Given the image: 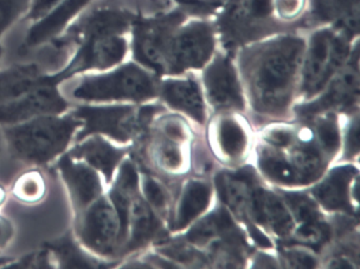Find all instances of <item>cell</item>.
<instances>
[{
  "mask_svg": "<svg viewBox=\"0 0 360 269\" xmlns=\"http://www.w3.org/2000/svg\"><path fill=\"white\" fill-rule=\"evenodd\" d=\"M304 48V39L288 31L240 49V70L257 110L276 114L286 108Z\"/></svg>",
  "mask_w": 360,
  "mask_h": 269,
  "instance_id": "6da1fadb",
  "label": "cell"
},
{
  "mask_svg": "<svg viewBox=\"0 0 360 269\" xmlns=\"http://www.w3.org/2000/svg\"><path fill=\"white\" fill-rule=\"evenodd\" d=\"M81 126V122L68 111L64 114L45 115L5 126L3 133L15 159L41 168L56 163L69 150Z\"/></svg>",
  "mask_w": 360,
  "mask_h": 269,
  "instance_id": "7a4b0ae2",
  "label": "cell"
},
{
  "mask_svg": "<svg viewBox=\"0 0 360 269\" xmlns=\"http://www.w3.org/2000/svg\"><path fill=\"white\" fill-rule=\"evenodd\" d=\"M157 93L155 77L136 62H124L105 72L79 77L70 91L72 100L84 104L143 102Z\"/></svg>",
  "mask_w": 360,
  "mask_h": 269,
  "instance_id": "3957f363",
  "label": "cell"
},
{
  "mask_svg": "<svg viewBox=\"0 0 360 269\" xmlns=\"http://www.w3.org/2000/svg\"><path fill=\"white\" fill-rule=\"evenodd\" d=\"M214 25L227 50L241 49L290 29L276 20L271 0H223Z\"/></svg>",
  "mask_w": 360,
  "mask_h": 269,
  "instance_id": "277c9868",
  "label": "cell"
},
{
  "mask_svg": "<svg viewBox=\"0 0 360 269\" xmlns=\"http://www.w3.org/2000/svg\"><path fill=\"white\" fill-rule=\"evenodd\" d=\"M353 39L330 27H318L305 43L301 62L302 91L314 96L332 81L347 62Z\"/></svg>",
  "mask_w": 360,
  "mask_h": 269,
  "instance_id": "5b68a950",
  "label": "cell"
},
{
  "mask_svg": "<svg viewBox=\"0 0 360 269\" xmlns=\"http://www.w3.org/2000/svg\"><path fill=\"white\" fill-rule=\"evenodd\" d=\"M72 232L82 246L98 258L111 261L121 254V222L107 195L73 216Z\"/></svg>",
  "mask_w": 360,
  "mask_h": 269,
  "instance_id": "8992f818",
  "label": "cell"
},
{
  "mask_svg": "<svg viewBox=\"0 0 360 269\" xmlns=\"http://www.w3.org/2000/svg\"><path fill=\"white\" fill-rule=\"evenodd\" d=\"M69 111L82 123L75 143L91 134H98L119 144H126L144 129L141 123L140 109L138 110L132 105L79 103Z\"/></svg>",
  "mask_w": 360,
  "mask_h": 269,
  "instance_id": "52a82bcc",
  "label": "cell"
},
{
  "mask_svg": "<svg viewBox=\"0 0 360 269\" xmlns=\"http://www.w3.org/2000/svg\"><path fill=\"white\" fill-rule=\"evenodd\" d=\"M182 10L155 16L134 18L130 33L134 62L147 70L165 73L166 53L174 30L186 20Z\"/></svg>",
  "mask_w": 360,
  "mask_h": 269,
  "instance_id": "ba28073f",
  "label": "cell"
},
{
  "mask_svg": "<svg viewBox=\"0 0 360 269\" xmlns=\"http://www.w3.org/2000/svg\"><path fill=\"white\" fill-rule=\"evenodd\" d=\"M127 35H109L85 39L75 46L72 55L62 68L46 73L48 81L62 85L73 77L105 72L123 64L129 53Z\"/></svg>",
  "mask_w": 360,
  "mask_h": 269,
  "instance_id": "9c48e42d",
  "label": "cell"
},
{
  "mask_svg": "<svg viewBox=\"0 0 360 269\" xmlns=\"http://www.w3.org/2000/svg\"><path fill=\"white\" fill-rule=\"evenodd\" d=\"M216 41L214 24L204 18H186L170 39L165 73L180 74L189 69L204 68L214 55Z\"/></svg>",
  "mask_w": 360,
  "mask_h": 269,
  "instance_id": "30bf717a",
  "label": "cell"
},
{
  "mask_svg": "<svg viewBox=\"0 0 360 269\" xmlns=\"http://www.w3.org/2000/svg\"><path fill=\"white\" fill-rule=\"evenodd\" d=\"M71 109V103L64 96L60 86L48 81L22 94L20 98L0 105V126L16 125L45 115L64 114Z\"/></svg>",
  "mask_w": 360,
  "mask_h": 269,
  "instance_id": "8fae6325",
  "label": "cell"
},
{
  "mask_svg": "<svg viewBox=\"0 0 360 269\" xmlns=\"http://www.w3.org/2000/svg\"><path fill=\"white\" fill-rule=\"evenodd\" d=\"M134 18V13L119 6H98L86 10L62 37L52 43H60V47H69L94 37L127 35L130 33Z\"/></svg>",
  "mask_w": 360,
  "mask_h": 269,
  "instance_id": "7c38bea8",
  "label": "cell"
},
{
  "mask_svg": "<svg viewBox=\"0 0 360 269\" xmlns=\"http://www.w3.org/2000/svg\"><path fill=\"white\" fill-rule=\"evenodd\" d=\"M56 169L68 195L73 216L106 195V184L101 174L68 153L56 159Z\"/></svg>",
  "mask_w": 360,
  "mask_h": 269,
  "instance_id": "4fadbf2b",
  "label": "cell"
},
{
  "mask_svg": "<svg viewBox=\"0 0 360 269\" xmlns=\"http://www.w3.org/2000/svg\"><path fill=\"white\" fill-rule=\"evenodd\" d=\"M94 3V0H60L44 18L31 24L22 48L27 51L56 41Z\"/></svg>",
  "mask_w": 360,
  "mask_h": 269,
  "instance_id": "5bb4252c",
  "label": "cell"
},
{
  "mask_svg": "<svg viewBox=\"0 0 360 269\" xmlns=\"http://www.w3.org/2000/svg\"><path fill=\"white\" fill-rule=\"evenodd\" d=\"M205 67L204 84L210 103L217 109L243 108L241 87L231 56L214 54Z\"/></svg>",
  "mask_w": 360,
  "mask_h": 269,
  "instance_id": "9a60e30c",
  "label": "cell"
},
{
  "mask_svg": "<svg viewBox=\"0 0 360 269\" xmlns=\"http://www.w3.org/2000/svg\"><path fill=\"white\" fill-rule=\"evenodd\" d=\"M360 0H309L299 26L330 27L353 39L359 34Z\"/></svg>",
  "mask_w": 360,
  "mask_h": 269,
  "instance_id": "2e32d148",
  "label": "cell"
},
{
  "mask_svg": "<svg viewBox=\"0 0 360 269\" xmlns=\"http://www.w3.org/2000/svg\"><path fill=\"white\" fill-rule=\"evenodd\" d=\"M359 96V49L358 41L352 47L351 53L340 70L332 79V85L326 96L317 103L300 109L303 115H313L324 109L349 107L357 102Z\"/></svg>",
  "mask_w": 360,
  "mask_h": 269,
  "instance_id": "e0dca14e",
  "label": "cell"
},
{
  "mask_svg": "<svg viewBox=\"0 0 360 269\" xmlns=\"http://www.w3.org/2000/svg\"><path fill=\"white\" fill-rule=\"evenodd\" d=\"M127 149L121 148L98 134L86 136L79 142L73 143L67 151L73 159L84 162L102 176L105 184L108 187L115 178L117 168L125 159Z\"/></svg>",
  "mask_w": 360,
  "mask_h": 269,
  "instance_id": "ac0fdd59",
  "label": "cell"
},
{
  "mask_svg": "<svg viewBox=\"0 0 360 269\" xmlns=\"http://www.w3.org/2000/svg\"><path fill=\"white\" fill-rule=\"evenodd\" d=\"M159 222L148 203L136 193L128 209L127 229L121 254L134 251L144 246L158 232Z\"/></svg>",
  "mask_w": 360,
  "mask_h": 269,
  "instance_id": "d6986e66",
  "label": "cell"
},
{
  "mask_svg": "<svg viewBox=\"0 0 360 269\" xmlns=\"http://www.w3.org/2000/svg\"><path fill=\"white\" fill-rule=\"evenodd\" d=\"M45 247L49 250L56 267L60 268H102L112 266L111 261L98 258L88 251L77 241L72 231L48 242Z\"/></svg>",
  "mask_w": 360,
  "mask_h": 269,
  "instance_id": "ffe728a7",
  "label": "cell"
},
{
  "mask_svg": "<svg viewBox=\"0 0 360 269\" xmlns=\"http://www.w3.org/2000/svg\"><path fill=\"white\" fill-rule=\"evenodd\" d=\"M250 207L258 222L269 227L280 237L290 235L294 227L292 216L273 193L255 188L250 195Z\"/></svg>",
  "mask_w": 360,
  "mask_h": 269,
  "instance_id": "44dd1931",
  "label": "cell"
},
{
  "mask_svg": "<svg viewBox=\"0 0 360 269\" xmlns=\"http://www.w3.org/2000/svg\"><path fill=\"white\" fill-rule=\"evenodd\" d=\"M37 64H18L0 70V105L11 102L45 81Z\"/></svg>",
  "mask_w": 360,
  "mask_h": 269,
  "instance_id": "7402d4cb",
  "label": "cell"
},
{
  "mask_svg": "<svg viewBox=\"0 0 360 269\" xmlns=\"http://www.w3.org/2000/svg\"><path fill=\"white\" fill-rule=\"evenodd\" d=\"M356 173L354 167L336 168L323 183L314 189V195L328 209L353 211L349 204V188Z\"/></svg>",
  "mask_w": 360,
  "mask_h": 269,
  "instance_id": "603a6c76",
  "label": "cell"
},
{
  "mask_svg": "<svg viewBox=\"0 0 360 269\" xmlns=\"http://www.w3.org/2000/svg\"><path fill=\"white\" fill-rule=\"evenodd\" d=\"M162 93L170 106L188 113L201 123L204 121L205 111L201 92L193 79H168L162 86Z\"/></svg>",
  "mask_w": 360,
  "mask_h": 269,
  "instance_id": "cb8c5ba5",
  "label": "cell"
},
{
  "mask_svg": "<svg viewBox=\"0 0 360 269\" xmlns=\"http://www.w3.org/2000/svg\"><path fill=\"white\" fill-rule=\"evenodd\" d=\"M217 237H223L227 243L235 245H239L242 242L241 233L233 224L229 214L223 209L218 210L204 218L187 235L189 241L201 245Z\"/></svg>",
  "mask_w": 360,
  "mask_h": 269,
  "instance_id": "d4e9b609",
  "label": "cell"
},
{
  "mask_svg": "<svg viewBox=\"0 0 360 269\" xmlns=\"http://www.w3.org/2000/svg\"><path fill=\"white\" fill-rule=\"evenodd\" d=\"M250 178L252 176L250 173L233 176L223 172L216 178L217 187L222 201L241 216H243L246 208L250 206V189L248 188V184Z\"/></svg>",
  "mask_w": 360,
  "mask_h": 269,
  "instance_id": "484cf974",
  "label": "cell"
},
{
  "mask_svg": "<svg viewBox=\"0 0 360 269\" xmlns=\"http://www.w3.org/2000/svg\"><path fill=\"white\" fill-rule=\"evenodd\" d=\"M48 184L39 167H32L18 176L11 187V195L25 205H37L45 199Z\"/></svg>",
  "mask_w": 360,
  "mask_h": 269,
  "instance_id": "4316f807",
  "label": "cell"
},
{
  "mask_svg": "<svg viewBox=\"0 0 360 269\" xmlns=\"http://www.w3.org/2000/svg\"><path fill=\"white\" fill-rule=\"evenodd\" d=\"M210 199V185L202 182H191L185 188L179 206L176 228L187 226L207 208Z\"/></svg>",
  "mask_w": 360,
  "mask_h": 269,
  "instance_id": "83f0119b",
  "label": "cell"
},
{
  "mask_svg": "<svg viewBox=\"0 0 360 269\" xmlns=\"http://www.w3.org/2000/svg\"><path fill=\"white\" fill-rule=\"evenodd\" d=\"M218 138L221 148L229 157H240L245 148V134L233 119H226L221 122L219 125Z\"/></svg>",
  "mask_w": 360,
  "mask_h": 269,
  "instance_id": "f1b7e54d",
  "label": "cell"
},
{
  "mask_svg": "<svg viewBox=\"0 0 360 269\" xmlns=\"http://www.w3.org/2000/svg\"><path fill=\"white\" fill-rule=\"evenodd\" d=\"M261 169L269 178L283 184H300L296 170L285 159L269 153H263L259 159Z\"/></svg>",
  "mask_w": 360,
  "mask_h": 269,
  "instance_id": "f546056e",
  "label": "cell"
},
{
  "mask_svg": "<svg viewBox=\"0 0 360 269\" xmlns=\"http://www.w3.org/2000/svg\"><path fill=\"white\" fill-rule=\"evenodd\" d=\"M295 165L300 184H309L315 181L322 171V161L319 153L313 147H303L295 155Z\"/></svg>",
  "mask_w": 360,
  "mask_h": 269,
  "instance_id": "4dcf8cb0",
  "label": "cell"
},
{
  "mask_svg": "<svg viewBox=\"0 0 360 269\" xmlns=\"http://www.w3.org/2000/svg\"><path fill=\"white\" fill-rule=\"evenodd\" d=\"M309 0H271L276 20L284 26H299L304 18Z\"/></svg>",
  "mask_w": 360,
  "mask_h": 269,
  "instance_id": "1f68e13d",
  "label": "cell"
},
{
  "mask_svg": "<svg viewBox=\"0 0 360 269\" xmlns=\"http://www.w3.org/2000/svg\"><path fill=\"white\" fill-rule=\"evenodd\" d=\"M32 0H0V37L16 22L24 20Z\"/></svg>",
  "mask_w": 360,
  "mask_h": 269,
  "instance_id": "d6a6232c",
  "label": "cell"
},
{
  "mask_svg": "<svg viewBox=\"0 0 360 269\" xmlns=\"http://www.w3.org/2000/svg\"><path fill=\"white\" fill-rule=\"evenodd\" d=\"M285 199L297 220L303 223L319 221L320 214L317 206L307 195L300 193H285Z\"/></svg>",
  "mask_w": 360,
  "mask_h": 269,
  "instance_id": "836d02e7",
  "label": "cell"
},
{
  "mask_svg": "<svg viewBox=\"0 0 360 269\" xmlns=\"http://www.w3.org/2000/svg\"><path fill=\"white\" fill-rule=\"evenodd\" d=\"M330 237V229L323 223H304L302 227L297 230L295 239L301 244L309 246H319L323 244Z\"/></svg>",
  "mask_w": 360,
  "mask_h": 269,
  "instance_id": "e575fe53",
  "label": "cell"
},
{
  "mask_svg": "<svg viewBox=\"0 0 360 269\" xmlns=\"http://www.w3.org/2000/svg\"><path fill=\"white\" fill-rule=\"evenodd\" d=\"M318 138L326 152L333 155L338 150L340 136L336 122L333 119H322L317 126Z\"/></svg>",
  "mask_w": 360,
  "mask_h": 269,
  "instance_id": "d590c367",
  "label": "cell"
},
{
  "mask_svg": "<svg viewBox=\"0 0 360 269\" xmlns=\"http://www.w3.org/2000/svg\"><path fill=\"white\" fill-rule=\"evenodd\" d=\"M12 263L13 264H9L6 267H11V268H52V267H56L53 258H52L49 250L46 247L39 251L27 254L20 260H12Z\"/></svg>",
  "mask_w": 360,
  "mask_h": 269,
  "instance_id": "8d00e7d4",
  "label": "cell"
},
{
  "mask_svg": "<svg viewBox=\"0 0 360 269\" xmlns=\"http://www.w3.org/2000/svg\"><path fill=\"white\" fill-rule=\"evenodd\" d=\"M143 192L147 203L157 209H162L166 205V195L162 187L150 176H144L142 181Z\"/></svg>",
  "mask_w": 360,
  "mask_h": 269,
  "instance_id": "74e56055",
  "label": "cell"
},
{
  "mask_svg": "<svg viewBox=\"0 0 360 269\" xmlns=\"http://www.w3.org/2000/svg\"><path fill=\"white\" fill-rule=\"evenodd\" d=\"M60 0H32L30 9L25 16L24 20L27 22H37L39 18H44L48 12L51 11Z\"/></svg>",
  "mask_w": 360,
  "mask_h": 269,
  "instance_id": "f35d334b",
  "label": "cell"
},
{
  "mask_svg": "<svg viewBox=\"0 0 360 269\" xmlns=\"http://www.w3.org/2000/svg\"><path fill=\"white\" fill-rule=\"evenodd\" d=\"M159 155L161 163L169 169H178L182 165V155L176 147L164 146L160 149Z\"/></svg>",
  "mask_w": 360,
  "mask_h": 269,
  "instance_id": "ab89813d",
  "label": "cell"
},
{
  "mask_svg": "<svg viewBox=\"0 0 360 269\" xmlns=\"http://www.w3.org/2000/svg\"><path fill=\"white\" fill-rule=\"evenodd\" d=\"M285 258L288 263H290V267L295 268H311L316 266V260L311 254L307 252L288 251L285 252Z\"/></svg>",
  "mask_w": 360,
  "mask_h": 269,
  "instance_id": "60d3db41",
  "label": "cell"
},
{
  "mask_svg": "<svg viewBox=\"0 0 360 269\" xmlns=\"http://www.w3.org/2000/svg\"><path fill=\"white\" fill-rule=\"evenodd\" d=\"M14 235V227L9 218L0 214V250L7 247Z\"/></svg>",
  "mask_w": 360,
  "mask_h": 269,
  "instance_id": "b9f144b4",
  "label": "cell"
},
{
  "mask_svg": "<svg viewBox=\"0 0 360 269\" xmlns=\"http://www.w3.org/2000/svg\"><path fill=\"white\" fill-rule=\"evenodd\" d=\"M358 149H359V125H358V119H356L352 124L347 134V153L349 155H356Z\"/></svg>",
  "mask_w": 360,
  "mask_h": 269,
  "instance_id": "7bdbcfd3",
  "label": "cell"
},
{
  "mask_svg": "<svg viewBox=\"0 0 360 269\" xmlns=\"http://www.w3.org/2000/svg\"><path fill=\"white\" fill-rule=\"evenodd\" d=\"M267 140L276 146L285 147L292 142V134L288 130H276L269 133Z\"/></svg>",
  "mask_w": 360,
  "mask_h": 269,
  "instance_id": "ee69618b",
  "label": "cell"
},
{
  "mask_svg": "<svg viewBox=\"0 0 360 269\" xmlns=\"http://www.w3.org/2000/svg\"><path fill=\"white\" fill-rule=\"evenodd\" d=\"M164 130H165V133L167 134V136L174 138V140H183L185 138L184 128L182 127L181 124L176 123V122H168V123H166Z\"/></svg>",
  "mask_w": 360,
  "mask_h": 269,
  "instance_id": "f6af8a7d",
  "label": "cell"
},
{
  "mask_svg": "<svg viewBox=\"0 0 360 269\" xmlns=\"http://www.w3.org/2000/svg\"><path fill=\"white\" fill-rule=\"evenodd\" d=\"M250 232L252 235V239L259 244V245L263 246V247H271V242L265 237L264 235L260 232L256 227L250 226Z\"/></svg>",
  "mask_w": 360,
  "mask_h": 269,
  "instance_id": "bcb514c9",
  "label": "cell"
},
{
  "mask_svg": "<svg viewBox=\"0 0 360 269\" xmlns=\"http://www.w3.org/2000/svg\"><path fill=\"white\" fill-rule=\"evenodd\" d=\"M8 197H9V192L7 188L3 184H0V209L7 203Z\"/></svg>",
  "mask_w": 360,
  "mask_h": 269,
  "instance_id": "7dc6e473",
  "label": "cell"
},
{
  "mask_svg": "<svg viewBox=\"0 0 360 269\" xmlns=\"http://www.w3.org/2000/svg\"><path fill=\"white\" fill-rule=\"evenodd\" d=\"M4 47L3 45H1V43H0V65H1V63H3V58H4Z\"/></svg>",
  "mask_w": 360,
  "mask_h": 269,
  "instance_id": "c3c4849f",
  "label": "cell"
}]
</instances>
